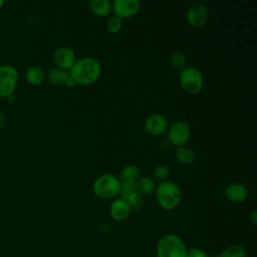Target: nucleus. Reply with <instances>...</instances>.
<instances>
[{
	"label": "nucleus",
	"mask_w": 257,
	"mask_h": 257,
	"mask_svg": "<svg viewBox=\"0 0 257 257\" xmlns=\"http://www.w3.org/2000/svg\"><path fill=\"white\" fill-rule=\"evenodd\" d=\"M2 121H3V115H2V113H1V111H0V124L2 123Z\"/></svg>",
	"instance_id": "nucleus-28"
},
{
	"label": "nucleus",
	"mask_w": 257,
	"mask_h": 257,
	"mask_svg": "<svg viewBox=\"0 0 257 257\" xmlns=\"http://www.w3.org/2000/svg\"><path fill=\"white\" fill-rule=\"evenodd\" d=\"M120 189V181L113 174H102L98 176L93 184L92 191L100 199L110 200L118 196Z\"/></svg>",
	"instance_id": "nucleus-4"
},
{
	"label": "nucleus",
	"mask_w": 257,
	"mask_h": 257,
	"mask_svg": "<svg viewBox=\"0 0 257 257\" xmlns=\"http://www.w3.org/2000/svg\"><path fill=\"white\" fill-rule=\"evenodd\" d=\"M158 204L165 210L176 209L182 201V191L179 185L173 181L159 183L155 190Z\"/></svg>",
	"instance_id": "nucleus-2"
},
{
	"label": "nucleus",
	"mask_w": 257,
	"mask_h": 257,
	"mask_svg": "<svg viewBox=\"0 0 257 257\" xmlns=\"http://www.w3.org/2000/svg\"><path fill=\"white\" fill-rule=\"evenodd\" d=\"M3 5H4V1H3V0H0V10L2 9Z\"/></svg>",
	"instance_id": "nucleus-27"
},
{
	"label": "nucleus",
	"mask_w": 257,
	"mask_h": 257,
	"mask_svg": "<svg viewBox=\"0 0 257 257\" xmlns=\"http://www.w3.org/2000/svg\"><path fill=\"white\" fill-rule=\"evenodd\" d=\"M174 157L179 164L190 165L195 160V153L191 148H189L187 146H183V147L176 148Z\"/></svg>",
	"instance_id": "nucleus-19"
},
{
	"label": "nucleus",
	"mask_w": 257,
	"mask_h": 257,
	"mask_svg": "<svg viewBox=\"0 0 257 257\" xmlns=\"http://www.w3.org/2000/svg\"><path fill=\"white\" fill-rule=\"evenodd\" d=\"M76 55L74 50L66 45L59 46L53 53V62L55 67L69 71L76 61Z\"/></svg>",
	"instance_id": "nucleus-11"
},
{
	"label": "nucleus",
	"mask_w": 257,
	"mask_h": 257,
	"mask_svg": "<svg viewBox=\"0 0 257 257\" xmlns=\"http://www.w3.org/2000/svg\"><path fill=\"white\" fill-rule=\"evenodd\" d=\"M187 248L184 241L175 234H166L158 241L157 257H186Z\"/></svg>",
	"instance_id": "nucleus-3"
},
{
	"label": "nucleus",
	"mask_w": 257,
	"mask_h": 257,
	"mask_svg": "<svg viewBox=\"0 0 257 257\" xmlns=\"http://www.w3.org/2000/svg\"><path fill=\"white\" fill-rule=\"evenodd\" d=\"M117 177L120 184H135L141 177V172L137 166L127 165L121 169Z\"/></svg>",
	"instance_id": "nucleus-18"
},
{
	"label": "nucleus",
	"mask_w": 257,
	"mask_h": 257,
	"mask_svg": "<svg viewBox=\"0 0 257 257\" xmlns=\"http://www.w3.org/2000/svg\"><path fill=\"white\" fill-rule=\"evenodd\" d=\"M112 2L109 0H89L88 9L97 17H106L112 12Z\"/></svg>",
	"instance_id": "nucleus-15"
},
{
	"label": "nucleus",
	"mask_w": 257,
	"mask_h": 257,
	"mask_svg": "<svg viewBox=\"0 0 257 257\" xmlns=\"http://www.w3.org/2000/svg\"><path fill=\"white\" fill-rule=\"evenodd\" d=\"M122 25H123V20L118 18L115 15H112L107 19L106 24H105V28H106L108 33L116 34L121 30Z\"/></svg>",
	"instance_id": "nucleus-23"
},
{
	"label": "nucleus",
	"mask_w": 257,
	"mask_h": 257,
	"mask_svg": "<svg viewBox=\"0 0 257 257\" xmlns=\"http://www.w3.org/2000/svg\"><path fill=\"white\" fill-rule=\"evenodd\" d=\"M170 173H171L170 167L167 164H165V163H160V164H158L154 168V170H153V177L152 178L156 182L162 183V182L168 181V177L170 176Z\"/></svg>",
	"instance_id": "nucleus-20"
},
{
	"label": "nucleus",
	"mask_w": 257,
	"mask_h": 257,
	"mask_svg": "<svg viewBox=\"0 0 257 257\" xmlns=\"http://www.w3.org/2000/svg\"><path fill=\"white\" fill-rule=\"evenodd\" d=\"M179 82L183 91L188 94H197L204 86V76L197 67L186 66L180 72Z\"/></svg>",
	"instance_id": "nucleus-5"
},
{
	"label": "nucleus",
	"mask_w": 257,
	"mask_h": 257,
	"mask_svg": "<svg viewBox=\"0 0 257 257\" xmlns=\"http://www.w3.org/2000/svg\"><path fill=\"white\" fill-rule=\"evenodd\" d=\"M169 62L171 64L172 67L176 68V69H183L184 67H186V63H187V57L186 55L179 50L173 51L170 56H169Z\"/></svg>",
	"instance_id": "nucleus-21"
},
{
	"label": "nucleus",
	"mask_w": 257,
	"mask_h": 257,
	"mask_svg": "<svg viewBox=\"0 0 257 257\" xmlns=\"http://www.w3.org/2000/svg\"><path fill=\"white\" fill-rule=\"evenodd\" d=\"M130 206L132 211L140 210L144 205V197H142L137 191L133 194L128 195L125 199H123Z\"/></svg>",
	"instance_id": "nucleus-24"
},
{
	"label": "nucleus",
	"mask_w": 257,
	"mask_h": 257,
	"mask_svg": "<svg viewBox=\"0 0 257 257\" xmlns=\"http://www.w3.org/2000/svg\"><path fill=\"white\" fill-rule=\"evenodd\" d=\"M111 5L113 15L122 20L136 16L142 8L139 0H114Z\"/></svg>",
	"instance_id": "nucleus-8"
},
{
	"label": "nucleus",
	"mask_w": 257,
	"mask_h": 257,
	"mask_svg": "<svg viewBox=\"0 0 257 257\" xmlns=\"http://www.w3.org/2000/svg\"><path fill=\"white\" fill-rule=\"evenodd\" d=\"M19 81L18 70L10 64L0 65V97L13 95Z\"/></svg>",
	"instance_id": "nucleus-7"
},
{
	"label": "nucleus",
	"mask_w": 257,
	"mask_h": 257,
	"mask_svg": "<svg viewBox=\"0 0 257 257\" xmlns=\"http://www.w3.org/2000/svg\"><path fill=\"white\" fill-rule=\"evenodd\" d=\"M131 212L128 204L121 198H116L110 203L109 215L115 221H124L128 218Z\"/></svg>",
	"instance_id": "nucleus-14"
},
{
	"label": "nucleus",
	"mask_w": 257,
	"mask_h": 257,
	"mask_svg": "<svg viewBox=\"0 0 257 257\" xmlns=\"http://www.w3.org/2000/svg\"><path fill=\"white\" fill-rule=\"evenodd\" d=\"M249 221L251 222V224L253 226H256L257 225V213H256V210L253 209L250 214H249Z\"/></svg>",
	"instance_id": "nucleus-26"
},
{
	"label": "nucleus",
	"mask_w": 257,
	"mask_h": 257,
	"mask_svg": "<svg viewBox=\"0 0 257 257\" xmlns=\"http://www.w3.org/2000/svg\"><path fill=\"white\" fill-rule=\"evenodd\" d=\"M137 192L142 197H147L155 193L157 184L156 181L151 176H141L135 183Z\"/></svg>",
	"instance_id": "nucleus-16"
},
{
	"label": "nucleus",
	"mask_w": 257,
	"mask_h": 257,
	"mask_svg": "<svg viewBox=\"0 0 257 257\" xmlns=\"http://www.w3.org/2000/svg\"><path fill=\"white\" fill-rule=\"evenodd\" d=\"M186 257H209L207 253H205L203 250L198 248H191L187 251Z\"/></svg>",
	"instance_id": "nucleus-25"
},
{
	"label": "nucleus",
	"mask_w": 257,
	"mask_h": 257,
	"mask_svg": "<svg viewBox=\"0 0 257 257\" xmlns=\"http://www.w3.org/2000/svg\"><path fill=\"white\" fill-rule=\"evenodd\" d=\"M144 126L149 135L153 137H160L167 133L169 127V121L164 114L155 112L147 116Z\"/></svg>",
	"instance_id": "nucleus-10"
},
{
	"label": "nucleus",
	"mask_w": 257,
	"mask_h": 257,
	"mask_svg": "<svg viewBox=\"0 0 257 257\" xmlns=\"http://www.w3.org/2000/svg\"><path fill=\"white\" fill-rule=\"evenodd\" d=\"M218 257H246V250L241 245H232L223 250Z\"/></svg>",
	"instance_id": "nucleus-22"
},
{
	"label": "nucleus",
	"mask_w": 257,
	"mask_h": 257,
	"mask_svg": "<svg viewBox=\"0 0 257 257\" xmlns=\"http://www.w3.org/2000/svg\"><path fill=\"white\" fill-rule=\"evenodd\" d=\"M192 135L189 122L185 119L175 120L167 131L168 142L175 148L186 146Z\"/></svg>",
	"instance_id": "nucleus-6"
},
{
	"label": "nucleus",
	"mask_w": 257,
	"mask_h": 257,
	"mask_svg": "<svg viewBox=\"0 0 257 257\" xmlns=\"http://www.w3.org/2000/svg\"><path fill=\"white\" fill-rule=\"evenodd\" d=\"M25 78L32 85H41L46 79V72L38 65H31L25 71Z\"/></svg>",
	"instance_id": "nucleus-17"
},
{
	"label": "nucleus",
	"mask_w": 257,
	"mask_h": 257,
	"mask_svg": "<svg viewBox=\"0 0 257 257\" xmlns=\"http://www.w3.org/2000/svg\"><path fill=\"white\" fill-rule=\"evenodd\" d=\"M46 79L53 85H65L66 87H73L75 85L69 71L54 67L48 71L46 74Z\"/></svg>",
	"instance_id": "nucleus-13"
},
{
	"label": "nucleus",
	"mask_w": 257,
	"mask_h": 257,
	"mask_svg": "<svg viewBox=\"0 0 257 257\" xmlns=\"http://www.w3.org/2000/svg\"><path fill=\"white\" fill-rule=\"evenodd\" d=\"M248 194L247 187L239 182L229 184L224 190L225 199L233 204L244 203L248 198Z\"/></svg>",
	"instance_id": "nucleus-12"
},
{
	"label": "nucleus",
	"mask_w": 257,
	"mask_h": 257,
	"mask_svg": "<svg viewBox=\"0 0 257 257\" xmlns=\"http://www.w3.org/2000/svg\"><path fill=\"white\" fill-rule=\"evenodd\" d=\"M186 20L193 27H203L209 20V10L203 3L192 4L186 11Z\"/></svg>",
	"instance_id": "nucleus-9"
},
{
	"label": "nucleus",
	"mask_w": 257,
	"mask_h": 257,
	"mask_svg": "<svg viewBox=\"0 0 257 257\" xmlns=\"http://www.w3.org/2000/svg\"><path fill=\"white\" fill-rule=\"evenodd\" d=\"M69 73L75 84L90 85L100 77L101 64L92 56H84L75 61Z\"/></svg>",
	"instance_id": "nucleus-1"
}]
</instances>
